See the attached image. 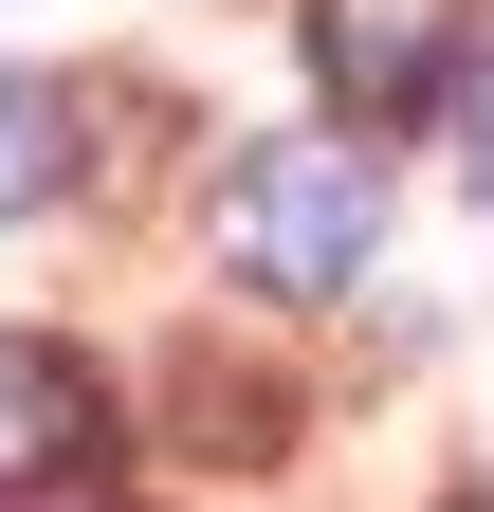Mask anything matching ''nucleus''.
Here are the masks:
<instances>
[{
    "mask_svg": "<svg viewBox=\"0 0 494 512\" xmlns=\"http://www.w3.org/2000/svg\"><path fill=\"white\" fill-rule=\"evenodd\" d=\"M220 256L257 293H348L366 256H385V165L348 147V128H275V147H238V183H220Z\"/></svg>",
    "mask_w": 494,
    "mask_h": 512,
    "instance_id": "obj_1",
    "label": "nucleus"
},
{
    "mask_svg": "<svg viewBox=\"0 0 494 512\" xmlns=\"http://www.w3.org/2000/svg\"><path fill=\"white\" fill-rule=\"evenodd\" d=\"M312 74L348 128H421L458 92V0H312Z\"/></svg>",
    "mask_w": 494,
    "mask_h": 512,
    "instance_id": "obj_2",
    "label": "nucleus"
},
{
    "mask_svg": "<svg viewBox=\"0 0 494 512\" xmlns=\"http://www.w3.org/2000/svg\"><path fill=\"white\" fill-rule=\"evenodd\" d=\"M74 458H92V366L37 348V330H0V512L74 494Z\"/></svg>",
    "mask_w": 494,
    "mask_h": 512,
    "instance_id": "obj_3",
    "label": "nucleus"
},
{
    "mask_svg": "<svg viewBox=\"0 0 494 512\" xmlns=\"http://www.w3.org/2000/svg\"><path fill=\"white\" fill-rule=\"evenodd\" d=\"M55 165H74V147H55V92H37V74H0V220H19Z\"/></svg>",
    "mask_w": 494,
    "mask_h": 512,
    "instance_id": "obj_4",
    "label": "nucleus"
},
{
    "mask_svg": "<svg viewBox=\"0 0 494 512\" xmlns=\"http://www.w3.org/2000/svg\"><path fill=\"white\" fill-rule=\"evenodd\" d=\"M458 165H476V202H494V37H476V74H458Z\"/></svg>",
    "mask_w": 494,
    "mask_h": 512,
    "instance_id": "obj_5",
    "label": "nucleus"
},
{
    "mask_svg": "<svg viewBox=\"0 0 494 512\" xmlns=\"http://www.w3.org/2000/svg\"><path fill=\"white\" fill-rule=\"evenodd\" d=\"M55 512H129V494H55Z\"/></svg>",
    "mask_w": 494,
    "mask_h": 512,
    "instance_id": "obj_6",
    "label": "nucleus"
},
{
    "mask_svg": "<svg viewBox=\"0 0 494 512\" xmlns=\"http://www.w3.org/2000/svg\"><path fill=\"white\" fill-rule=\"evenodd\" d=\"M458 512H494V494H458Z\"/></svg>",
    "mask_w": 494,
    "mask_h": 512,
    "instance_id": "obj_7",
    "label": "nucleus"
}]
</instances>
